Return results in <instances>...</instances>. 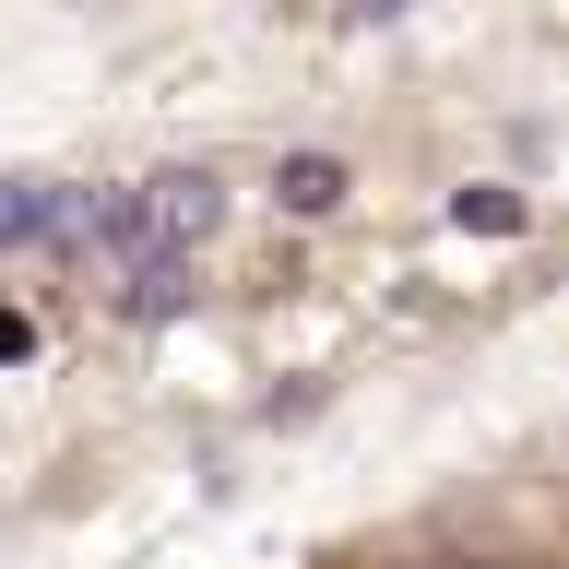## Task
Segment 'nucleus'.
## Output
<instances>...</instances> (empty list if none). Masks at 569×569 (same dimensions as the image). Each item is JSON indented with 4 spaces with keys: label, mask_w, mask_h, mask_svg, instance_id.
Returning <instances> with one entry per match:
<instances>
[{
    "label": "nucleus",
    "mask_w": 569,
    "mask_h": 569,
    "mask_svg": "<svg viewBox=\"0 0 569 569\" xmlns=\"http://www.w3.org/2000/svg\"><path fill=\"white\" fill-rule=\"evenodd\" d=\"M297 569H569V451H498L391 498Z\"/></svg>",
    "instance_id": "1"
}]
</instances>
